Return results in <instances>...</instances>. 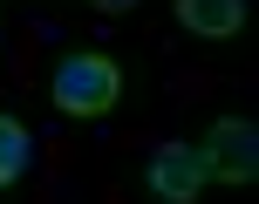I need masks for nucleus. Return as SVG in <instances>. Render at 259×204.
<instances>
[{
  "label": "nucleus",
  "instance_id": "1",
  "mask_svg": "<svg viewBox=\"0 0 259 204\" xmlns=\"http://www.w3.org/2000/svg\"><path fill=\"white\" fill-rule=\"evenodd\" d=\"M48 95H55V109H62V116H109V109H116V95H123V68L109 62V55L82 48V55H68V62L55 68Z\"/></svg>",
  "mask_w": 259,
  "mask_h": 204
},
{
  "label": "nucleus",
  "instance_id": "2",
  "mask_svg": "<svg viewBox=\"0 0 259 204\" xmlns=\"http://www.w3.org/2000/svg\"><path fill=\"white\" fill-rule=\"evenodd\" d=\"M198 150H205V170L219 184H252L259 177V129L246 123V116H219Z\"/></svg>",
  "mask_w": 259,
  "mask_h": 204
},
{
  "label": "nucleus",
  "instance_id": "3",
  "mask_svg": "<svg viewBox=\"0 0 259 204\" xmlns=\"http://www.w3.org/2000/svg\"><path fill=\"white\" fill-rule=\"evenodd\" d=\"M143 177H150L157 204H198V191L211 184V170H205V150H198V143H164Z\"/></svg>",
  "mask_w": 259,
  "mask_h": 204
},
{
  "label": "nucleus",
  "instance_id": "4",
  "mask_svg": "<svg viewBox=\"0 0 259 204\" xmlns=\"http://www.w3.org/2000/svg\"><path fill=\"white\" fill-rule=\"evenodd\" d=\"M178 27L198 41H232L246 27V0H178Z\"/></svg>",
  "mask_w": 259,
  "mask_h": 204
},
{
  "label": "nucleus",
  "instance_id": "5",
  "mask_svg": "<svg viewBox=\"0 0 259 204\" xmlns=\"http://www.w3.org/2000/svg\"><path fill=\"white\" fill-rule=\"evenodd\" d=\"M27 164H34V136H27V123L0 116V191L27 177Z\"/></svg>",
  "mask_w": 259,
  "mask_h": 204
},
{
  "label": "nucleus",
  "instance_id": "6",
  "mask_svg": "<svg viewBox=\"0 0 259 204\" xmlns=\"http://www.w3.org/2000/svg\"><path fill=\"white\" fill-rule=\"evenodd\" d=\"M89 7H103V14H130L137 0H89Z\"/></svg>",
  "mask_w": 259,
  "mask_h": 204
}]
</instances>
